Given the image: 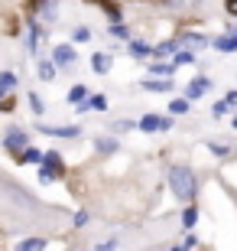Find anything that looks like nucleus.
Masks as SVG:
<instances>
[{
  "label": "nucleus",
  "instance_id": "423d86ee",
  "mask_svg": "<svg viewBox=\"0 0 237 251\" xmlns=\"http://www.w3.org/2000/svg\"><path fill=\"white\" fill-rule=\"evenodd\" d=\"M91 65H94V72H108V69H110V59L101 56V52H94V56H91Z\"/></svg>",
  "mask_w": 237,
  "mask_h": 251
},
{
  "label": "nucleus",
  "instance_id": "4468645a",
  "mask_svg": "<svg viewBox=\"0 0 237 251\" xmlns=\"http://www.w3.org/2000/svg\"><path fill=\"white\" fill-rule=\"evenodd\" d=\"M195 219H198V212H195V209H185V212H182V222H185V228H192V225H195Z\"/></svg>",
  "mask_w": 237,
  "mask_h": 251
},
{
  "label": "nucleus",
  "instance_id": "9b49d317",
  "mask_svg": "<svg viewBox=\"0 0 237 251\" xmlns=\"http://www.w3.org/2000/svg\"><path fill=\"white\" fill-rule=\"evenodd\" d=\"M20 248H23V251H39V248H46V242H43V238H26Z\"/></svg>",
  "mask_w": 237,
  "mask_h": 251
},
{
  "label": "nucleus",
  "instance_id": "b1692460",
  "mask_svg": "<svg viewBox=\"0 0 237 251\" xmlns=\"http://www.w3.org/2000/svg\"><path fill=\"white\" fill-rule=\"evenodd\" d=\"M130 127H133L130 121H117V124H114V130H130Z\"/></svg>",
  "mask_w": 237,
  "mask_h": 251
},
{
  "label": "nucleus",
  "instance_id": "20e7f679",
  "mask_svg": "<svg viewBox=\"0 0 237 251\" xmlns=\"http://www.w3.org/2000/svg\"><path fill=\"white\" fill-rule=\"evenodd\" d=\"M43 134H55V137H78V127H43Z\"/></svg>",
  "mask_w": 237,
  "mask_h": 251
},
{
  "label": "nucleus",
  "instance_id": "1a4fd4ad",
  "mask_svg": "<svg viewBox=\"0 0 237 251\" xmlns=\"http://www.w3.org/2000/svg\"><path fill=\"white\" fill-rule=\"evenodd\" d=\"M215 46L224 49V52H231V49H237V36H221V39H215Z\"/></svg>",
  "mask_w": 237,
  "mask_h": 251
},
{
  "label": "nucleus",
  "instance_id": "2eb2a0df",
  "mask_svg": "<svg viewBox=\"0 0 237 251\" xmlns=\"http://www.w3.org/2000/svg\"><path fill=\"white\" fill-rule=\"evenodd\" d=\"M7 144H10V147H23V144H26V137H23V134H10Z\"/></svg>",
  "mask_w": 237,
  "mask_h": 251
},
{
  "label": "nucleus",
  "instance_id": "f257e3e1",
  "mask_svg": "<svg viewBox=\"0 0 237 251\" xmlns=\"http://www.w3.org/2000/svg\"><path fill=\"white\" fill-rule=\"evenodd\" d=\"M169 186H172V193L179 196V199L189 202L192 196H195V173H192L189 167H172V173H169Z\"/></svg>",
  "mask_w": 237,
  "mask_h": 251
},
{
  "label": "nucleus",
  "instance_id": "5701e85b",
  "mask_svg": "<svg viewBox=\"0 0 237 251\" xmlns=\"http://www.w3.org/2000/svg\"><path fill=\"white\" fill-rule=\"evenodd\" d=\"M192 59H195L192 52H179V56H175V62H192Z\"/></svg>",
  "mask_w": 237,
  "mask_h": 251
},
{
  "label": "nucleus",
  "instance_id": "f03ea898",
  "mask_svg": "<svg viewBox=\"0 0 237 251\" xmlns=\"http://www.w3.org/2000/svg\"><path fill=\"white\" fill-rule=\"evenodd\" d=\"M140 130H169V121L156 118V114H146L143 121H140Z\"/></svg>",
  "mask_w": 237,
  "mask_h": 251
},
{
  "label": "nucleus",
  "instance_id": "412c9836",
  "mask_svg": "<svg viewBox=\"0 0 237 251\" xmlns=\"http://www.w3.org/2000/svg\"><path fill=\"white\" fill-rule=\"evenodd\" d=\"M29 104H33V111H36V114H43V101H39L36 95H29Z\"/></svg>",
  "mask_w": 237,
  "mask_h": 251
},
{
  "label": "nucleus",
  "instance_id": "ddd939ff",
  "mask_svg": "<svg viewBox=\"0 0 237 251\" xmlns=\"http://www.w3.org/2000/svg\"><path fill=\"white\" fill-rule=\"evenodd\" d=\"M130 52H133L137 59H146V56H150V49H146L143 43H133V46H130Z\"/></svg>",
  "mask_w": 237,
  "mask_h": 251
},
{
  "label": "nucleus",
  "instance_id": "a211bd4d",
  "mask_svg": "<svg viewBox=\"0 0 237 251\" xmlns=\"http://www.w3.org/2000/svg\"><path fill=\"white\" fill-rule=\"evenodd\" d=\"M117 147V144H114V140H98V150H104V153H110V150Z\"/></svg>",
  "mask_w": 237,
  "mask_h": 251
},
{
  "label": "nucleus",
  "instance_id": "39448f33",
  "mask_svg": "<svg viewBox=\"0 0 237 251\" xmlns=\"http://www.w3.org/2000/svg\"><path fill=\"white\" fill-rule=\"evenodd\" d=\"M208 92V78H198V82H192L189 85V98H198V95Z\"/></svg>",
  "mask_w": 237,
  "mask_h": 251
},
{
  "label": "nucleus",
  "instance_id": "4be33fe9",
  "mask_svg": "<svg viewBox=\"0 0 237 251\" xmlns=\"http://www.w3.org/2000/svg\"><path fill=\"white\" fill-rule=\"evenodd\" d=\"M211 111H215V118H221V114L228 111V101H221V104H215V108H211Z\"/></svg>",
  "mask_w": 237,
  "mask_h": 251
},
{
  "label": "nucleus",
  "instance_id": "dca6fc26",
  "mask_svg": "<svg viewBox=\"0 0 237 251\" xmlns=\"http://www.w3.org/2000/svg\"><path fill=\"white\" fill-rule=\"evenodd\" d=\"M185 46H189V49H198V46H205V39H201V36H185Z\"/></svg>",
  "mask_w": 237,
  "mask_h": 251
},
{
  "label": "nucleus",
  "instance_id": "a878e982",
  "mask_svg": "<svg viewBox=\"0 0 237 251\" xmlns=\"http://www.w3.org/2000/svg\"><path fill=\"white\" fill-rule=\"evenodd\" d=\"M234 127H237V118H234Z\"/></svg>",
  "mask_w": 237,
  "mask_h": 251
},
{
  "label": "nucleus",
  "instance_id": "f3484780",
  "mask_svg": "<svg viewBox=\"0 0 237 251\" xmlns=\"http://www.w3.org/2000/svg\"><path fill=\"white\" fill-rule=\"evenodd\" d=\"M23 160H29V163H39V160H43V153H39V150H26V153H23Z\"/></svg>",
  "mask_w": 237,
  "mask_h": 251
},
{
  "label": "nucleus",
  "instance_id": "6ab92c4d",
  "mask_svg": "<svg viewBox=\"0 0 237 251\" xmlns=\"http://www.w3.org/2000/svg\"><path fill=\"white\" fill-rule=\"evenodd\" d=\"M172 49H175V43H166V46H159V49H156V56H169Z\"/></svg>",
  "mask_w": 237,
  "mask_h": 251
},
{
  "label": "nucleus",
  "instance_id": "7ed1b4c3",
  "mask_svg": "<svg viewBox=\"0 0 237 251\" xmlns=\"http://www.w3.org/2000/svg\"><path fill=\"white\" fill-rule=\"evenodd\" d=\"M55 62H59V65H68V62H75V52H72V46H59V49H55Z\"/></svg>",
  "mask_w": 237,
  "mask_h": 251
},
{
  "label": "nucleus",
  "instance_id": "bb28decb",
  "mask_svg": "<svg viewBox=\"0 0 237 251\" xmlns=\"http://www.w3.org/2000/svg\"><path fill=\"white\" fill-rule=\"evenodd\" d=\"M0 88H3V85H0Z\"/></svg>",
  "mask_w": 237,
  "mask_h": 251
},
{
  "label": "nucleus",
  "instance_id": "f8f14e48",
  "mask_svg": "<svg viewBox=\"0 0 237 251\" xmlns=\"http://www.w3.org/2000/svg\"><path fill=\"white\" fill-rule=\"evenodd\" d=\"M169 108H172V114H185V111H189V101H185V98H175Z\"/></svg>",
  "mask_w": 237,
  "mask_h": 251
},
{
  "label": "nucleus",
  "instance_id": "aec40b11",
  "mask_svg": "<svg viewBox=\"0 0 237 251\" xmlns=\"http://www.w3.org/2000/svg\"><path fill=\"white\" fill-rule=\"evenodd\" d=\"M85 98V88H72V95H68V101H82Z\"/></svg>",
  "mask_w": 237,
  "mask_h": 251
},
{
  "label": "nucleus",
  "instance_id": "6e6552de",
  "mask_svg": "<svg viewBox=\"0 0 237 251\" xmlns=\"http://www.w3.org/2000/svg\"><path fill=\"white\" fill-rule=\"evenodd\" d=\"M39 78H43V82H52L55 78V65L52 62H39Z\"/></svg>",
  "mask_w": 237,
  "mask_h": 251
},
{
  "label": "nucleus",
  "instance_id": "393cba45",
  "mask_svg": "<svg viewBox=\"0 0 237 251\" xmlns=\"http://www.w3.org/2000/svg\"><path fill=\"white\" fill-rule=\"evenodd\" d=\"M228 13H234V17H237V0H228Z\"/></svg>",
  "mask_w": 237,
  "mask_h": 251
},
{
  "label": "nucleus",
  "instance_id": "9d476101",
  "mask_svg": "<svg viewBox=\"0 0 237 251\" xmlns=\"http://www.w3.org/2000/svg\"><path fill=\"white\" fill-rule=\"evenodd\" d=\"M143 88H146V92H169L172 85H169V82H150V78H146Z\"/></svg>",
  "mask_w": 237,
  "mask_h": 251
},
{
  "label": "nucleus",
  "instance_id": "0eeeda50",
  "mask_svg": "<svg viewBox=\"0 0 237 251\" xmlns=\"http://www.w3.org/2000/svg\"><path fill=\"white\" fill-rule=\"evenodd\" d=\"M78 108H98V111H104V108H108V98H104V95H94V98H88V104H78Z\"/></svg>",
  "mask_w": 237,
  "mask_h": 251
}]
</instances>
